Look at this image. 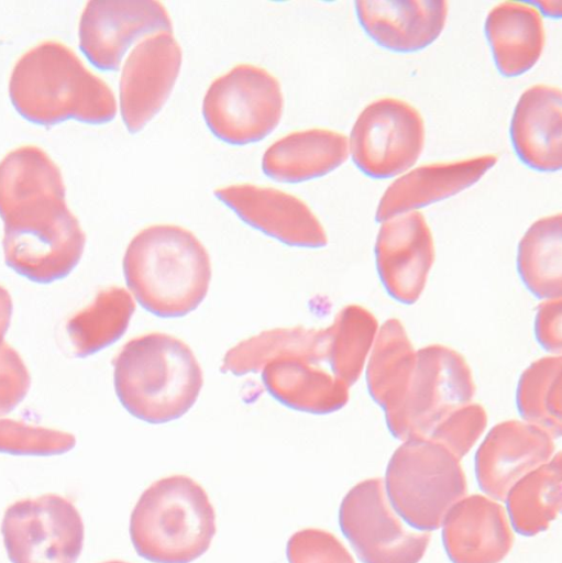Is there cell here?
Returning a JSON list of instances; mask_svg holds the SVG:
<instances>
[{"label": "cell", "instance_id": "7a4b0ae2", "mask_svg": "<svg viewBox=\"0 0 562 563\" xmlns=\"http://www.w3.org/2000/svg\"><path fill=\"white\" fill-rule=\"evenodd\" d=\"M128 288L142 308L159 318H179L206 298L209 254L189 230L168 223L139 231L123 256Z\"/></svg>", "mask_w": 562, "mask_h": 563}, {"label": "cell", "instance_id": "d6a6232c", "mask_svg": "<svg viewBox=\"0 0 562 563\" xmlns=\"http://www.w3.org/2000/svg\"><path fill=\"white\" fill-rule=\"evenodd\" d=\"M286 555L288 563H355L333 533L318 528L301 529L291 534Z\"/></svg>", "mask_w": 562, "mask_h": 563}, {"label": "cell", "instance_id": "7402d4cb", "mask_svg": "<svg viewBox=\"0 0 562 563\" xmlns=\"http://www.w3.org/2000/svg\"><path fill=\"white\" fill-rule=\"evenodd\" d=\"M350 155L345 134L324 128L290 132L272 145L262 157V170L271 179L298 184L326 176Z\"/></svg>", "mask_w": 562, "mask_h": 563}, {"label": "cell", "instance_id": "4fadbf2b", "mask_svg": "<svg viewBox=\"0 0 562 563\" xmlns=\"http://www.w3.org/2000/svg\"><path fill=\"white\" fill-rule=\"evenodd\" d=\"M159 32L173 33L170 16L159 1H88L79 19V48L92 66L113 71L135 41Z\"/></svg>", "mask_w": 562, "mask_h": 563}, {"label": "cell", "instance_id": "d6986e66", "mask_svg": "<svg viewBox=\"0 0 562 563\" xmlns=\"http://www.w3.org/2000/svg\"><path fill=\"white\" fill-rule=\"evenodd\" d=\"M495 154L420 165L395 179L375 212L377 222L453 197L475 185L497 163Z\"/></svg>", "mask_w": 562, "mask_h": 563}, {"label": "cell", "instance_id": "1f68e13d", "mask_svg": "<svg viewBox=\"0 0 562 563\" xmlns=\"http://www.w3.org/2000/svg\"><path fill=\"white\" fill-rule=\"evenodd\" d=\"M486 424L485 409L470 402L453 411L428 439L444 445L461 460L480 439Z\"/></svg>", "mask_w": 562, "mask_h": 563}, {"label": "cell", "instance_id": "e575fe53", "mask_svg": "<svg viewBox=\"0 0 562 563\" xmlns=\"http://www.w3.org/2000/svg\"><path fill=\"white\" fill-rule=\"evenodd\" d=\"M561 298L543 300L536 314L537 341L552 355H561Z\"/></svg>", "mask_w": 562, "mask_h": 563}, {"label": "cell", "instance_id": "603a6c76", "mask_svg": "<svg viewBox=\"0 0 562 563\" xmlns=\"http://www.w3.org/2000/svg\"><path fill=\"white\" fill-rule=\"evenodd\" d=\"M484 31L498 71L520 76L539 60L546 44L540 12L528 1H503L487 13Z\"/></svg>", "mask_w": 562, "mask_h": 563}, {"label": "cell", "instance_id": "e0dca14e", "mask_svg": "<svg viewBox=\"0 0 562 563\" xmlns=\"http://www.w3.org/2000/svg\"><path fill=\"white\" fill-rule=\"evenodd\" d=\"M554 438L524 420L496 424L475 456L480 487L491 498L505 501L511 487L555 454Z\"/></svg>", "mask_w": 562, "mask_h": 563}, {"label": "cell", "instance_id": "4dcf8cb0", "mask_svg": "<svg viewBox=\"0 0 562 563\" xmlns=\"http://www.w3.org/2000/svg\"><path fill=\"white\" fill-rule=\"evenodd\" d=\"M76 445L66 431L0 417V453L18 456H54Z\"/></svg>", "mask_w": 562, "mask_h": 563}, {"label": "cell", "instance_id": "74e56055", "mask_svg": "<svg viewBox=\"0 0 562 563\" xmlns=\"http://www.w3.org/2000/svg\"><path fill=\"white\" fill-rule=\"evenodd\" d=\"M102 563H128V562L120 561V560H110V561H106V562H102Z\"/></svg>", "mask_w": 562, "mask_h": 563}, {"label": "cell", "instance_id": "9c48e42d", "mask_svg": "<svg viewBox=\"0 0 562 563\" xmlns=\"http://www.w3.org/2000/svg\"><path fill=\"white\" fill-rule=\"evenodd\" d=\"M261 371L267 391L290 409L328 415L349 400L350 387L331 371L328 328L299 327L290 350L268 360Z\"/></svg>", "mask_w": 562, "mask_h": 563}, {"label": "cell", "instance_id": "8d00e7d4", "mask_svg": "<svg viewBox=\"0 0 562 563\" xmlns=\"http://www.w3.org/2000/svg\"><path fill=\"white\" fill-rule=\"evenodd\" d=\"M530 4H532L540 14H544L549 18H561L562 9H561V1L560 0H537V1H529Z\"/></svg>", "mask_w": 562, "mask_h": 563}, {"label": "cell", "instance_id": "ba28073f", "mask_svg": "<svg viewBox=\"0 0 562 563\" xmlns=\"http://www.w3.org/2000/svg\"><path fill=\"white\" fill-rule=\"evenodd\" d=\"M284 110L280 82L268 70L239 64L217 77L202 100L209 131L221 142L243 146L257 143L279 124Z\"/></svg>", "mask_w": 562, "mask_h": 563}, {"label": "cell", "instance_id": "5bb4252c", "mask_svg": "<svg viewBox=\"0 0 562 563\" xmlns=\"http://www.w3.org/2000/svg\"><path fill=\"white\" fill-rule=\"evenodd\" d=\"M183 52L173 33L142 38L128 55L120 76L122 121L131 134L140 132L163 108L178 78Z\"/></svg>", "mask_w": 562, "mask_h": 563}, {"label": "cell", "instance_id": "5b68a950", "mask_svg": "<svg viewBox=\"0 0 562 563\" xmlns=\"http://www.w3.org/2000/svg\"><path fill=\"white\" fill-rule=\"evenodd\" d=\"M448 448L430 439H408L392 455L385 477L388 499L411 528L429 532L466 496L463 468Z\"/></svg>", "mask_w": 562, "mask_h": 563}, {"label": "cell", "instance_id": "30bf717a", "mask_svg": "<svg viewBox=\"0 0 562 563\" xmlns=\"http://www.w3.org/2000/svg\"><path fill=\"white\" fill-rule=\"evenodd\" d=\"M339 523L363 563H418L431 539L429 532L405 527L379 477L364 479L348 492Z\"/></svg>", "mask_w": 562, "mask_h": 563}, {"label": "cell", "instance_id": "484cf974", "mask_svg": "<svg viewBox=\"0 0 562 563\" xmlns=\"http://www.w3.org/2000/svg\"><path fill=\"white\" fill-rule=\"evenodd\" d=\"M135 310L130 292L118 286L100 290L91 303L66 323L73 353L86 357L117 342L126 331Z\"/></svg>", "mask_w": 562, "mask_h": 563}, {"label": "cell", "instance_id": "ac0fdd59", "mask_svg": "<svg viewBox=\"0 0 562 563\" xmlns=\"http://www.w3.org/2000/svg\"><path fill=\"white\" fill-rule=\"evenodd\" d=\"M442 527L443 544L453 563H499L514 542L505 508L481 494L459 500Z\"/></svg>", "mask_w": 562, "mask_h": 563}, {"label": "cell", "instance_id": "8992f818", "mask_svg": "<svg viewBox=\"0 0 562 563\" xmlns=\"http://www.w3.org/2000/svg\"><path fill=\"white\" fill-rule=\"evenodd\" d=\"M1 219L4 261L20 276L51 284L68 276L78 265L86 234L66 199L32 202Z\"/></svg>", "mask_w": 562, "mask_h": 563}, {"label": "cell", "instance_id": "6da1fadb", "mask_svg": "<svg viewBox=\"0 0 562 563\" xmlns=\"http://www.w3.org/2000/svg\"><path fill=\"white\" fill-rule=\"evenodd\" d=\"M9 97L23 119L45 126L70 119L104 124L118 111L110 86L90 71L73 48L56 40L42 41L16 59Z\"/></svg>", "mask_w": 562, "mask_h": 563}, {"label": "cell", "instance_id": "d4e9b609", "mask_svg": "<svg viewBox=\"0 0 562 563\" xmlns=\"http://www.w3.org/2000/svg\"><path fill=\"white\" fill-rule=\"evenodd\" d=\"M417 361L403 323L390 318L379 328L370 352L366 383L372 399L387 413L400 402Z\"/></svg>", "mask_w": 562, "mask_h": 563}, {"label": "cell", "instance_id": "f546056e", "mask_svg": "<svg viewBox=\"0 0 562 563\" xmlns=\"http://www.w3.org/2000/svg\"><path fill=\"white\" fill-rule=\"evenodd\" d=\"M561 355L533 362L519 378L517 407L524 421L535 424L554 439L561 434Z\"/></svg>", "mask_w": 562, "mask_h": 563}, {"label": "cell", "instance_id": "2e32d148", "mask_svg": "<svg viewBox=\"0 0 562 563\" xmlns=\"http://www.w3.org/2000/svg\"><path fill=\"white\" fill-rule=\"evenodd\" d=\"M375 258L389 296L401 303L416 302L434 261L433 238L425 216L412 210L381 222Z\"/></svg>", "mask_w": 562, "mask_h": 563}, {"label": "cell", "instance_id": "9a60e30c", "mask_svg": "<svg viewBox=\"0 0 562 563\" xmlns=\"http://www.w3.org/2000/svg\"><path fill=\"white\" fill-rule=\"evenodd\" d=\"M214 197L244 223L296 247L319 249L328 244L326 230L300 198L273 187L235 184L217 188Z\"/></svg>", "mask_w": 562, "mask_h": 563}, {"label": "cell", "instance_id": "277c9868", "mask_svg": "<svg viewBox=\"0 0 562 563\" xmlns=\"http://www.w3.org/2000/svg\"><path fill=\"white\" fill-rule=\"evenodd\" d=\"M129 532L141 558L153 563H190L209 549L216 534V514L196 481L175 474L142 493Z\"/></svg>", "mask_w": 562, "mask_h": 563}, {"label": "cell", "instance_id": "836d02e7", "mask_svg": "<svg viewBox=\"0 0 562 563\" xmlns=\"http://www.w3.org/2000/svg\"><path fill=\"white\" fill-rule=\"evenodd\" d=\"M31 386L29 369L20 354L8 343L0 345V417L13 411Z\"/></svg>", "mask_w": 562, "mask_h": 563}, {"label": "cell", "instance_id": "cb8c5ba5", "mask_svg": "<svg viewBox=\"0 0 562 563\" xmlns=\"http://www.w3.org/2000/svg\"><path fill=\"white\" fill-rule=\"evenodd\" d=\"M66 199L62 172L37 145H21L0 162V218L45 199Z\"/></svg>", "mask_w": 562, "mask_h": 563}, {"label": "cell", "instance_id": "52a82bcc", "mask_svg": "<svg viewBox=\"0 0 562 563\" xmlns=\"http://www.w3.org/2000/svg\"><path fill=\"white\" fill-rule=\"evenodd\" d=\"M475 386L464 357L450 346L430 344L417 350L407 389L395 409L385 413L398 440L428 439L456 409L472 402Z\"/></svg>", "mask_w": 562, "mask_h": 563}, {"label": "cell", "instance_id": "8fae6325", "mask_svg": "<svg viewBox=\"0 0 562 563\" xmlns=\"http://www.w3.org/2000/svg\"><path fill=\"white\" fill-rule=\"evenodd\" d=\"M425 139V121L416 107L396 97H382L356 117L348 139L349 152L366 176L392 178L418 161Z\"/></svg>", "mask_w": 562, "mask_h": 563}, {"label": "cell", "instance_id": "44dd1931", "mask_svg": "<svg viewBox=\"0 0 562 563\" xmlns=\"http://www.w3.org/2000/svg\"><path fill=\"white\" fill-rule=\"evenodd\" d=\"M513 147L520 161L538 172H557L562 161V93L536 84L519 97L510 120Z\"/></svg>", "mask_w": 562, "mask_h": 563}, {"label": "cell", "instance_id": "83f0119b", "mask_svg": "<svg viewBox=\"0 0 562 563\" xmlns=\"http://www.w3.org/2000/svg\"><path fill=\"white\" fill-rule=\"evenodd\" d=\"M561 493L562 462L558 452L509 490L505 500L514 529L524 536L544 531L561 510Z\"/></svg>", "mask_w": 562, "mask_h": 563}, {"label": "cell", "instance_id": "d590c367", "mask_svg": "<svg viewBox=\"0 0 562 563\" xmlns=\"http://www.w3.org/2000/svg\"><path fill=\"white\" fill-rule=\"evenodd\" d=\"M13 302L10 292L0 285V345L10 327Z\"/></svg>", "mask_w": 562, "mask_h": 563}, {"label": "cell", "instance_id": "f1b7e54d", "mask_svg": "<svg viewBox=\"0 0 562 563\" xmlns=\"http://www.w3.org/2000/svg\"><path fill=\"white\" fill-rule=\"evenodd\" d=\"M378 328L374 314L359 305L342 308L328 327L331 371L348 387L362 374Z\"/></svg>", "mask_w": 562, "mask_h": 563}, {"label": "cell", "instance_id": "7c38bea8", "mask_svg": "<svg viewBox=\"0 0 562 563\" xmlns=\"http://www.w3.org/2000/svg\"><path fill=\"white\" fill-rule=\"evenodd\" d=\"M1 533L11 563H76L85 527L69 499L45 494L10 505Z\"/></svg>", "mask_w": 562, "mask_h": 563}, {"label": "cell", "instance_id": "4316f807", "mask_svg": "<svg viewBox=\"0 0 562 563\" xmlns=\"http://www.w3.org/2000/svg\"><path fill=\"white\" fill-rule=\"evenodd\" d=\"M561 212L536 220L522 235L517 252V268L527 289L542 300L562 295Z\"/></svg>", "mask_w": 562, "mask_h": 563}, {"label": "cell", "instance_id": "3957f363", "mask_svg": "<svg viewBox=\"0 0 562 563\" xmlns=\"http://www.w3.org/2000/svg\"><path fill=\"white\" fill-rule=\"evenodd\" d=\"M118 399L133 417L152 424L183 417L203 385L202 369L191 349L162 332L126 342L113 361Z\"/></svg>", "mask_w": 562, "mask_h": 563}, {"label": "cell", "instance_id": "ffe728a7", "mask_svg": "<svg viewBox=\"0 0 562 563\" xmlns=\"http://www.w3.org/2000/svg\"><path fill=\"white\" fill-rule=\"evenodd\" d=\"M355 13L366 34L379 46L412 53L428 47L442 33L449 13L444 0L356 1Z\"/></svg>", "mask_w": 562, "mask_h": 563}]
</instances>
